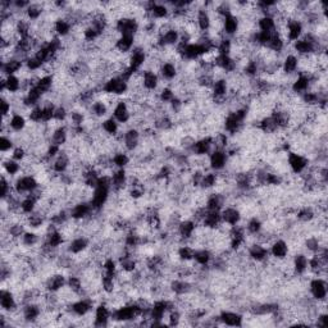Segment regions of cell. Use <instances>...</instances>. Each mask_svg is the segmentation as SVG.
Returning a JSON list of instances; mask_svg holds the SVG:
<instances>
[{
	"label": "cell",
	"instance_id": "obj_1",
	"mask_svg": "<svg viewBox=\"0 0 328 328\" xmlns=\"http://www.w3.org/2000/svg\"><path fill=\"white\" fill-rule=\"evenodd\" d=\"M286 164L292 174H300L309 167L310 159L304 154L296 151H289L286 155Z\"/></svg>",
	"mask_w": 328,
	"mask_h": 328
},
{
	"label": "cell",
	"instance_id": "obj_2",
	"mask_svg": "<svg viewBox=\"0 0 328 328\" xmlns=\"http://www.w3.org/2000/svg\"><path fill=\"white\" fill-rule=\"evenodd\" d=\"M40 186L37 178L32 174H22V176L15 177L14 179V190L20 195V196H26L27 194L32 192Z\"/></svg>",
	"mask_w": 328,
	"mask_h": 328
},
{
	"label": "cell",
	"instance_id": "obj_3",
	"mask_svg": "<svg viewBox=\"0 0 328 328\" xmlns=\"http://www.w3.org/2000/svg\"><path fill=\"white\" fill-rule=\"evenodd\" d=\"M309 295L314 301L327 300V281L322 277H313L308 283Z\"/></svg>",
	"mask_w": 328,
	"mask_h": 328
},
{
	"label": "cell",
	"instance_id": "obj_4",
	"mask_svg": "<svg viewBox=\"0 0 328 328\" xmlns=\"http://www.w3.org/2000/svg\"><path fill=\"white\" fill-rule=\"evenodd\" d=\"M114 28L119 35H137L140 31V22L137 18L122 17L114 23Z\"/></svg>",
	"mask_w": 328,
	"mask_h": 328
},
{
	"label": "cell",
	"instance_id": "obj_5",
	"mask_svg": "<svg viewBox=\"0 0 328 328\" xmlns=\"http://www.w3.org/2000/svg\"><path fill=\"white\" fill-rule=\"evenodd\" d=\"M66 246L68 253H71L72 255H79V254L89 250V248L91 246V238H90L89 236L77 235L74 236L73 238H71V240L66 243Z\"/></svg>",
	"mask_w": 328,
	"mask_h": 328
},
{
	"label": "cell",
	"instance_id": "obj_6",
	"mask_svg": "<svg viewBox=\"0 0 328 328\" xmlns=\"http://www.w3.org/2000/svg\"><path fill=\"white\" fill-rule=\"evenodd\" d=\"M146 60H148V53H146V49L141 48V46H135L128 54V67L135 72L142 71Z\"/></svg>",
	"mask_w": 328,
	"mask_h": 328
},
{
	"label": "cell",
	"instance_id": "obj_7",
	"mask_svg": "<svg viewBox=\"0 0 328 328\" xmlns=\"http://www.w3.org/2000/svg\"><path fill=\"white\" fill-rule=\"evenodd\" d=\"M110 318H112V309L107 302H99L95 305L94 309V323L95 327H105L110 324Z\"/></svg>",
	"mask_w": 328,
	"mask_h": 328
},
{
	"label": "cell",
	"instance_id": "obj_8",
	"mask_svg": "<svg viewBox=\"0 0 328 328\" xmlns=\"http://www.w3.org/2000/svg\"><path fill=\"white\" fill-rule=\"evenodd\" d=\"M67 286V274L63 272H54V273L49 274L44 281V287L46 291L58 292L60 291L63 287Z\"/></svg>",
	"mask_w": 328,
	"mask_h": 328
},
{
	"label": "cell",
	"instance_id": "obj_9",
	"mask_svg": "<svg viewBox=\"0 0 328 328\" xmlns=\"http://www.w3.org/2000/svg\"><path fill=\"white\" fill-rule=\"evenodd\" d=\"M248 255L250 260L258 264L265 263L271 256L269 255V249L259 242H253L248 246Z\"/></svg>",
	"mask_w": 328,
	"mask_h": 328
},
{
	"label": "cell",
	"instance_id": "obj_10",
	"mask_svg": "<svg viewBox=\"0 0 328 328\" xmlns=\"http://www.w3.org/2000/svg\"><path fill=\"white\" fill-rule=\"evenodd\" d=\"M43 312L44 308L38 302H28V304L22 306L23 319H25L26 323H30V324H37Z\"/></svg>",
	"mask_w": 328,
	"mask_h": 328
},
{
	"label": "cell",
	"instance_id": "obj_11",
	"mask_svg": "<svg viewBox=\"0 0 328 328\" xmlns=\"http://www.w3.org/2000/svg\"><path fill=\"white\" fill-rule=\"evenodd\" d=\"M290 254V246L287 240L282 237H277L273 242L269 246V255L271 258L277 259V260H282L286 259Z\"/></svg>",
	"mask_w": 328,
	"mask_h": 328
},
{
	"label": "cell",
	"instance_id": "obj_12",
	"mask_svg": "<svg viewBox=\"0 0 328 328\" xmlns=\"http://www.w3.org/2000/svg\"><path fill=\"white\" fill-rule=\"evenodd\" d=\"M112 117L119 123L120 126L123 125H128L132 118V114H131L130 107H128L127 101H126L123 97H120V100L118 101V104L115 105L114 109L112 110Z\"/></svg>",
	"mask_w": 328,
	"mask_h": 328
},
{
	"label": "cell",
	"instance_id": "obj_13",
	"mask_svg": "<svg viewBox=\"0 0 328 328\" xmlns=\"http://www.w3.org/2000/svg\"><path fill=\"white\" fill-rule=\"evenodd\" d=\"M0 306H2L3 312L5 313H12L20 306L12 290L3 287L2 291H0Z\"/></svg>",
	"mask_w": 328,
	"mask_h": 328
},
{
	"label": "cell",
	"instance_id": "obj_14",
	"mask_svg": "<svg viewBox=\"0 0 328 328\" xmlns=\"http://www.w3.org/2000/svg\"><path fill=\"white\" fill-rule=\"evenodd\" d=\"M208 159H209L210 171L222 172L227 168L228 156L224 150H213L212 153L208 155Z\"/></svg>",
	"mask_w": 328,
	"mask_h": 328
},
{
	"label": "cell",
	"instance_id": "obj_15",
	"mask_svg": "<svg viewBox=\"0 0 328 328\" xmlns=\"http://www.w3.org/2000/svg\"><path fill=\"white\" fill-rule=\"evenodd\" d=\"M220 320V324L230 325V327H242L243 325V314L240 312L233 310H220L218 314Z\"/></svg>",
	"mask_w": 328,
	"mask_h": 328
},
{
	"label": "cell",
	"instance_id": "obj_16",
	"mask_svg": "<svg viewBox=\"0 0 328 328\" xmlns=\"http://www.w3.org/2000/svg\"><path fill=\"white\" fill-rule=\"evenodd\" d=\"M220 217H222V222L231 225V227L240 224L242 222V214H241L240 209L236 205H225L220 210Z\"/></svg>",
	"mask_w": 328,
	"mask_h": 328
},
{
	"label": "cell",
	"instance_id": "obj_17",
	"mask_svg": "<svg viewBox=\"0 0 328 328\" xmlns=\"http://www.w3.org/2000/svg\"><path fill=\"white\" fill-rule=\"evenodd\" d=\"M304 33V25L299 19H289L286 25V40L287 43H294L299 40Z\"/></svg>",
	"mask_w": 328,
	"mask_h": 328
},
{
	"label": "cell",
	"instance_id": "obj_18",
	"mask_svg": "<svg viewBox=\"0 0 328 328\" xmlns=\"http://www.w3.org/2000/svg\"><path fill=\"white\" fill-rule=\"evenodd\" d=\"M213 151V140L212 136H204V137L196 138L191 154L197 156H208Z\"/></svg>",
	"mask_w": 328,
	"mask_h": 328
},
{
	"label": "cell",
	"instance_id": "obj_19",
	"mask_svg": "<svg viewBox=\"0 0 328 328\" xmlns=\"http://www.w3.org/2000/svg\"><path fill=\"white\" fill-rule=\"evenodd\" d=\"M281 71L286 76H292V74H296L299 72V59H297L296 54H284L283 58H282Z\"/></svg>",
	"mask_w": 328,
	"mask_h": 328
},
{
	"label": "cell",
	"instance_id": "obj_20",
	"mask_svg": "<svg viewBox=\"0 0 328 328\" xmlns=\"http://www.w3.org/2000/svg\"><path fill=\"white\" fill-rule=\"evenodd\" d=\"M136 45L135 35H120L115 41L114 49L122 55H128Z\"/></svg>",
	"mask_w": 328,
	"mask_h": 328
},
{
	"label": "cell",
	"instance_id": "obj_21",
	"mask_svg": "<svg viewBox=\"0 0 328 328\" xmlns=\"http://www.w3.org/2000/svg\"><path fill=\"white\" fill-rule=\"evenodd\" d=\"M68 140H69V130L67 125L59 126L58 128H55V130L51 132L50 137H49V142L60 146V148L66 146V144L68 142Z\"/></svg>",
	"mask_w": 328,
	"mask_h": 328
},
{
	"label": "cell",
	"instance_id": "obj_22",
	"mask_svg": "<svg viewBox=\"0 0 328 328\" xmlns=\"http://www.w3.org/2000/svg\"><path fill=\"white\" fill-rule=\"evenodd\" d=\"M291 263L295 276H302L308 272V255L304 251L295 253L291 258Z\"/></svg>",
	"mask_w": 328,
	"mask_h": 328
},
{
	"label": "cell",
	"instance_id": "obj_23",
	"mask_svg": "<svg viewBox=\"0 0 328 328\" xmlns=\"http://www.w3.org/2000/svg\"><path fill=\"white\" fill-rule=\"evenodd\" d=\"M160 79L166 82H173L178 77V68L173 61H163L158 72Z\"/></svg>",
	"mask_w": 328,
	"mask_h": 328
},
{
	"label": "cell",
	"instance_id": "obj_24",
	"mask_svg": "<svg viewBox=\"0 0 328 328\" xmlns=\"http://www.w3.org/2000/svg\"><path fill=\"white\" fill-rule=\"evenodd\" d=\"M25 67V61L18 58H10L8 60L2 61V76H12V74H18L22 68Z\"/></svg>",
	"mask_w": 328,
	"mask_h": 328
},
{
	"label": "cell",
	"instance_id": "obj_25",
	"mask_svg": "<svg viewBox=\"0 0 328 328\" xmlns=\"http://www.w3.org/2000/svg\"><path fill=\"white\" fill-rule=\"evenodd\" d=\"M160 81V77L156 72L142 71V87L146 91H158Z\"/></svg>",
	"mask_w": 328,
	"mask_h": 328
},
{
	"label": "cell",
	"instance_id": "obj_26",
	"mask_svg": "<svg viewBox=\"0 0 328 328\" xmlns=\"http://www.w3.org/2000/svg\"><path fill=\"white\" fill-rule=\"evenodd\" d=\"M238 27H240V19H238V17H236L233 14L224 17V19H223V33H224V36L233 38L237 35Z\"/></svg>",
	"mask_w": 328,
	"mask_h": 328
},
{
	"label": "cell",
	"instance_id": "obj_27",
	"mask_svg": "<svg viewBox=\"0 0 328 328\" xmlns=\"http://www.w3.org/2000/svg\"><path fill=\"white\" fill-rule=\"evenodd\" d=\"M72 28H73V25H72L71 20L66 17H59L58 19L54 22V31H55V35L60 38L68 37V36L72 33Z\"/></svg>",
	"mask_w": 328,
	"mask_h": 328
},
{
	"label": "cell",
	"instance_id": "obj_28",
	"mask_svg": "<svg viewBox=\"0 0 328 328\" xmlns=\"http://www.w3.org/2000/svg\"><path fill=\"white\" fill-rule=\"evenodd\" d=\"M25 13L30 22H38L45 14V5H44V3H31L27 9L25 10Z\"/></svg>",
	"mask_w": 328,
	"mask_h": 328
},
{
	"label": "cell",
	"instance_id": "obj_29",
	"mask_svg": "<svg viewBox=\"0 0 328 328\" xmlns=\"http://www.w3.org/2000/svg\"><path fill=\"white\" fill-rule=\"evenodd\" d=\"M196 25L197 28L201 33L208 32L210 30V26H212V17H210L209 10L205 9V8L200 7L199 10L196 13Z\"/></svg>",
	"mask_w": 328,
	"mask_h": 328
},
{
	"label": "cell",
	"instance_id": "obj_30",
	"mask_svg": "<svg viewBox=\"0 0 328 328\" xmlns=\"http://www.w3.org/2000/svg\"><path fill=\"white\" fill-rule=\"evenodd\" d=\"M213 256H214V254H213V251L210 250V249L197 248V249H195L194 261L199 266H209Z\"/></svg>",
	"mask_w": 328,
	"mask_h": 328
},
{
	"label": "cell",
	"instance_id": "obj_31",
	"mask_svg": "<svg viewBox=\"0 0 328 328\" xmlns=\"http://www.w3.org/2000/svg\"><path fill=\"white\" fill-rule=\"evenodd\" d=\"M9 128L14 133H20L27 128V117L19 113H12L9 118Z\"/></svg>",
	"mask_w": 328,
	"mask_h": 328
},
{
	"label": "cell",
	"instance_id": "obj_32",
	"mask_svg": "<svg viewBox=\"0 0 328 328\" xmlns=\"http://www.w3.org/2000/svg\"><path fill=\"white\" fill-rule=\"evenodd\" d=\"M101 131L110 137H115L122 131V127L114 118L107 117L101 120Z\"/></svg>",
	"mask_w": 328,
	"mask_h": 328
},
{
	"label": "cell",
	"instance_id": "obj_33",
	"mask_svg": "<svg viewBox=\"0 0 328 328\" xmlns=\"http://www.w3.org/2000/svg\"><path fill=\"white\" fill-rule=\"evenodd\" d=\"M109 112L110 109L108 108V105L100 99L95 100L89 109V114L94 115V117L97 118V119H104V118H107V115L109 114Z\"/></svg>",
	"mask_w": 328,
	"mask_h": 328
},
{
	"label": "cell",
	"instance_id": "obj_34",
	"mask_svg": "<svg viewBox=\"0 0 328 328\" xmlns=\"http://www.w3.org/2000/svg\"><path fill=\"white\" fill-rule=\"evenodd\" d=\"M2 172H4L9 177H18L19 172H22V166L19 161L14 160L12 158H8L5 160H2Z\"/></svg>",
	"mask_w": 328,
	"mask_h": 328
},
{
	"label": "cell",
	"instance_id": "obj_35",
	"mask_svg": "<svg viewBox=\"0 0 328 328\" xmlns=\"http://www.w3.org/2000/svg\"><path fill=\"white\" fill-rule=\"evenodd\" d=\"M222 224V217H220V212H215V210H208L205 214L202 224L204 227L209 228V230H217L219 225Z\"/></svg>",
	"mask_w": 328,
	"mask_h": 328
},
{
	"label": "cell",
	"instance_id": "obj_36",
	"mask_svg": "<svg viewBox=\"0 0 328 328\" xmlns=\"http://www.w3.org/2000/svg\"><path fill=\"white\" fill-rule=\"evenodd\" d=\"M255 25L256 30L261 31V32H276V22H274V18L271 17V15H261L256 19Z\"/></svg>",
	"mask_w": 328,
	"mask_h": 328
},
{
	"label": "cell",
	"instance_id": "obj_37",
	"mask_svg": "<svg viewBox=\"0 0 328 328\" xmlns=\"http://www.w3.org/2000/svg\"><path fill=\"white\" fill-rule=\"evenodd\" d=\"M263 222L259 215H254L248 219L245 224V231L249 236H256L258 233H260L263 231Z\"/></svg>",
	"mask_w": 328,
	"mask_h": 328
},
{
	"label": "cell",
	"instance_id": "obj_38",
	"mask_svg": "<svg viewBox=\"0 0 328 328\" xmlns=\"http://www.w3.org/2000/svg\"><path fill=\"white\" fill-rule=\"evenodd\" d=\"M218 183V173L214 171L205 172L202 176L201 182H200V189L205 190V191H212Z\"/></svg>",
	"mask_w": 328,
	"mask_h": 328
},
{
	"label": "cell",
	"instance_id": "obj_39",
	"mask_svg": "<svg viewBox=\"0 0 328 328\" xmlns=\"http://www.w3.org/2000/svg\"><path fill=\"white\" fill-rule=\"evenodd\" d=\"M100 284H101V289L105 294L112 295L114 294L118 290V283L117 279L114 276H109V274H101V278H100Z\"/></svg>",
	"mask_w": 328,
	"mask_h": 328
},
{
	"label": "cell",
	"instance_id": "obj_40",
	"mask_svg": "<svg viewBox=\"0 0 328 328\" xmlns=\"http://www.w3.org/2000/svg\"><path fill=\"white\" fill-rule=\"evenodd\" d=\"M131 155L127 151H117L112 155V164L114 168H127L131 164Z\"/></svg>",
	"mask_w": 328,
	"mask_h": 328
},
{
	"label": "cell",
	"instance_id": "obj_41",
	"mask_svg": "<svg viewBox=\"0 0 328 328\" xmlns=\"http://www.w3.org/2000/svg\"><path fill=\"white\" fill-rule=\"evenodd\" d=\"M36 87L38 89V91L45 96V95L50 94L54 90V76L53 74H48V76H43L37 79V84Z\"/></svg>",
	"mask_w": 328,
	"mask_h": 328
},
{
	"label": "cell",
	"instance_id": "obj_42",
	"mask_svg": "<svg viewBox=\"0 0 328 328\" xmlns=\"http://www.w3.org/2000/svg\"><path fill=\"white\" fill-rule=\"evenodd\" d=\"M195 248H192L189 243H181L177 248V256H178L179 261H192L194 260Z\"/></svg>",
	"mask_w": 328,
	"mask_h": 328
},
{
	"label": "cell",
	"instance_id": "obj_43",
	"mask_svg": "<svg viewBox=\"0 0 328 328\" xmlns=\"http://www.w3.org/2000/svg\"><path fill=\"white\" fill-rule=\"evenodd\" d=\"M37 200L33 196H31L30 194H27L20 200V212L25 213V214H31V213H33L37 209Z\"/></svg>",
	"mask_w": 328,
	"mask_h": 328
},
{
	"label": "cell",
	"instance_id": "obj_44",
	"mask_svg": "<svg viewBox=\"0 0 328 328\" xmlns=\"http://www.w3.org/2000/svg\"><path fill=\"white\" fill-rule=\"evenodd\" d=\"M14 148L15 141L12 136L2 135V138H0V151H2V155H7L8 153L10 154Z\"/></svg>",
	"mask_w": 328,
	"mask_h": 328
},
{
	"label": "cell",
	"instance_id": "obj_45",
	"mask_svg": "<svg viewBox=\"0 0 328 328\" xmlns=\"http://www.w3.org/2000/svg\"><path fill=\"white\" fill-rule=\"evenodd\" d=\"M27 119L32 122L33 125H44L43 119V107L41 105H36V107L31 108L28 112Z\"/></svg>",
	"mask_w": 328,
	"mask_h": 328
},
{
	"label": "cell",
	"instance_id": "obj_46",
	"mask_svg": "<svg viewBox=\"0 0 328 328\" xmlns=\"http://www.w3.org/2000/svg\"><path fill=\"white\" fill-rule=\"evenodd\" d=\"M68 115H69V110H68V108L66 107V105L56 104L55 110H54V120L66 125L67 120H68Z\"/></svg>",
	"mask_w": 328,
	"mask_h": 328
},
{
	"label": "cell",
	"instance_id": "obj_47",
	"mask_svg": "<svg viewBox=\"0 0 328 328\" xmlns=\"http://www.w3.org/2000/svg\"><path fill=\"white\" fill-rule=\"evenodd\" d=\"M13 110L12 101L7 96H2V115L3 117H9L10 112Z\"/></svg>",
	"mask_w": 328,
	"mask_h": 328
}]
</instances>
